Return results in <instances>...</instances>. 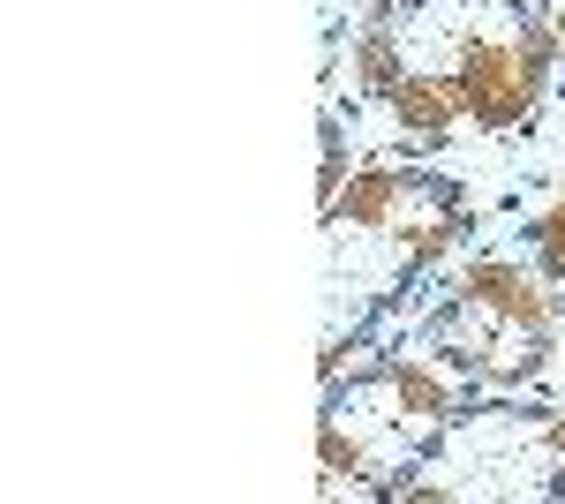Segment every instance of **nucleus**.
<instances>
[{"label":"nucleus","mask_w":565,"mask_h":504,"mask_svg":"<svg viewBox=\"0 0 565 504\" xmlns=\"http://www.w3.org/2000/svg\"><path fill=\"white\" fill-rule=\"evenodd\" d=\"M527 249H535V271H543L551 287H565V204H551L527 226Z\"/></svg>","instance_id":"nucleus-7"},{"label":"nucleus","mask_w":565,"mask_h":504,"mask_svg":"<svg viewBox=\"0 0 565 504\" xmlns=\"http://www.w3.org/2000/svg\"><path fill=\"white\" fill-rule=\"evenodd\" d=\"M452 84H460V106H468L476 128H521L543 98V84L527 76L513 39H468L460 61H452Z\"/></svg>","instance_id":"nucleus-2"},{"label":"nucleus","mask_w":565,"mask_h":504,"mask_svg":"<svg viewBox=\"0 0 565 504\" xmlns=\"http://www.w3.org/2000/svg\"><path fill=\"white\" fill-rule=\"evenodd\" d=\"M385 114L399 136H445L452 121H468V106H460V84L452 76H399V84L385 90Z\"/></svg>","instance_id":"nucleus-5"},{"label":"nucleus","mask_w":565,"mask_h":504,"mask_svg":"<svg viewBox=\"0 0 565 504\" xmlns=\"http://www.w3.org/2000/svg\"><path fill=\"white\" fill-rule=\"evenodd\" d=\"M415 189H423V181H415L407 167L370 159V167L348 173V189H340V204L324 211V226H340V218H348V226H362V234H385V226L399 234V226H407V204H415Z\"/></svg>","instance_id":"nucleus-4"},{"label":"nucleus","mask_w":565,"mask_h":504,"mask_svg":"<svg viewBox=\"0 0 565 504\" xmlns=\"http://www.w3.org/2000/svg\"><path fill=\"white\" fill-rule=\"evenodd\" d=\"M354 8H362V23H392V15H399L407 0H354Z\"/></svg>","instance_id":"nucleus-10"},{"label":"nucleus","mask_w":565,"mask_h":504,"mask_svg":"<svg viewBox=\"0 0 565 504\" xmlns=\"http://www.w3.org/2000/svg\"><path fill=\"white\" fill-rule=\"evenodd\" d=\"M340 189H348V151H340V121L324 114V173H317V211L340 204Z\"/></svg>","instance_id":"nucleus-8"},{"label":"nucleus","mask_w":565,"mask_h":504,"mask_svg":"<svg viewBox=\"0 0 565 504\" xmlns=\"http://www.w3.org/2000/svg\"><path fill=\"white\" fill-rule=\"evenodd\" d=\"M423 346L445 369H460V377H476V384H527L543 369V354H551V332H521V324L490 317L482 301L452 294L423 324Z\"/></svg>","instance_id":"nucleus-1"},{"label":"nucleus","mask_w":565,"mask_h":504,"mask_svg":"<svg viewBox=\"0 0 565 504\" xmlns=\"http://www.w3.org/2000/svg\"><path fill=\"white\" fill-rule=\"evenodd\" d=\"M535 437H543V452H551V460H558V482H551V490H558V497H565V407H551V415H543V429H535Z\"/></svg>","instance_id":"nucleus-9"},{"label":"nucleus","mask_w":565,"mask_h":504,"mask_svg":"<svg viewBox=\"0 0 565 504\" xmlns=\"http://www.w3.org/2000/svg\"><path fill=\"white\" fill-rule=\"evenodd\" d=\"M513 8H543V0H513Z\"/></svg>","instance_id":"nucleus-11"},{"label":"nucleus","mask_w":565,"mask_h":504,"mask_svg":"<svg viewBox=\"0 0 565 504\" xmlns=\"http://www.w3.org/2000/svg\"><path fill=\"white\" fill-rule=\"evenodd\" d=\"M354 76H362L370 98H385V90L407 76V53H399V31H392V23H362V31H354Z\"/></svg>","instance_id":"nucleus-6"},{"label":"nucleus","mask_w":565,"mask_h":504,"mask_svg":"<svg viewBox=\"0 0 565 504\" xmlns=\"http://www.w3.org/2000/svg\"><path fill=\"white\" fill-rule=\"evenodd\" d=\"M551 279L535 271L527 279V264L513 256H476V264H460V279H452V294L482 301L490 317H505V324H521V332H551V294H543Z\"/></svg>","instance_id":"nucleus-3"}]
</instances>
